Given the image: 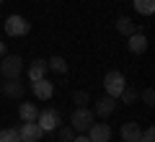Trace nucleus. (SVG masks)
<instances>
[{
	"label": "nucleus",
	"mask_w": 155,
	"mask_h": 142,
	"mask_svg": "<svg viewBox=\"0 0 155 142\" xmlns=\"http://www.w3.org/2000/svg\"><path fill=\"white\" fill-rule=\"evenodd\" d=\"M47 70H49V67H47V60H34L31 62V67H28V80H41V78L47 75Z\"/></svg>",
	"instance_id": "obj_13"
},
{
	"label": "nucleus",
	"mask_w": 155,
	"mask_h": 142,
	"mask_svg": "<svg viewBox=\"0 0 155 142\" xmlns=\"http://www.w3.org/2000/svg\"><path fill=\"white\" fill-rule=\"evenodd\" d=\"M31 31V26H28V21L23 16H8L5 18V34L8 36H26V34Z\"/></svg>",
	"instance_id": "obj_3"
},
{
	"label": "nucleus",
	"mask_w": 155,
	"mask_h": 142,
	"mask_svg": "<svg viewBox=\"0 0 155 142\" xmlns=\"http://www.w3.org/2000/svg\"><path fill=\"white\" fill-rule=\"evenodd\" d=\"M116 31H119V34H124V36H132V34H137L140 28H137V23H134L132 18L122 16L119 21H116Z\"/></svg>",
	"instance_id": "obj_14"
},
{
	"label": "nucleus",
	"mask_w": 155,
	"mask_h": 142,
	"mask_svg": "<svg viewBox=\"0 0 155 142\" xmlns=\"http://www.w3.org/2000/svg\"><path fill=\"white\" fill-rule=\"evenodd\" d=\"M57 137H60V142H70L72 137H75V129H72L70 124H67V127H60V132H57Z\"/></svg>",
	"instance_id": "obj_19"
},
{
	"label": "nucleus",
	"mask_w": 155,
	"mask_h": 142,
	"mask_svg": "<svg viewBox=\"0 0 155 142\" xmlns=\"http://www.w3.org/2000/svg\"><path fill=\"white\" fill-rule=\"evenodd\" d=\"M140 142H155V129H153V127L142 129V134H140Z\"/></svg>",
	"instance_id": "obj_22"
},
{
	"label": "nucleus",
	"mask_w": 155,
	"mask_h": 142,
	"mask_svg": "<svg viewBox=\"0 0 155 142\" xmlns=\"http://www.w3.org/2000/svg\"><path fill=\"white\" fill-rule=\"evenodd\" d=\"M72 101H75L78 106H85V104H88V93H85V91H75V93H72Z\"/></svg>",
	"instance_id": "obj_21"
},
{
	"label": "nucleus",
	"mask_w": 155,
	"mask_h": 142,
	"mask_svg": "<svg viewBox=\"0 0 155 142\" xmlns=\"http://www.w3.org/2000/svg\"><path fill=\"white\" fill-rule=\"evenodd\" d=\"M96 121V114L91 109H85V106H78L75 111H72V116H70V127L75 132H88V127Z\"/></svg>",
	"instance_id": "obj_2"
},
{
	"label": "nucleus",
	"mask_w": 155,
	"mask_h": 142,
	"mask_svg": "<svg viewBox=\"0 0 155 142\" xmlns=\"http://www.w3.org/2000/svg\"><path fill=\"white\" fill-rule=\"evenodd\" d=\"M70 142H91V140H88V134H80V132H78V137H72Z\"/></svg>",
	"instance_id": "obj_24"
},
{
	"label": "nucleus",
	"mask_w": 155,
	"mask_h": 142,
	"mask_svg": "<svg viewBox=\"0 0 155 142\" xmlns=\"http://www.w3.org/2000/svg\"><path fill=\"white\" fill-rule=\"evenodd\" d=\"M0 88H3V93H5L8 98H21L23 93H26V85L18 83V78H5V83Z\"/></svg>",
	"instance_id": "obj_9"
},
{
	"label": "nucleus",
	"mask_w": 155,
	"mask_h": 142,
	"mask_svg": "<svg viewBox=\"0 0 155 142\" xmlns=\"http://www.w3.org/2000/svg\"><path fill=\"white\" fill-rule=\"evenodd\" d=\"M134 11L142 16H153L155 13V0H134Z\"/></svg>",
	"instance_id": "obj_17"
},
{
	"label": "nucleus",
	"mask_w": 155,
	"mask_h": 142,
	"mask_svg": "<svg viewBox=\"0 0 155 142\" xmlns=\"http://www.w3.org/2000/svg\"><path fill=\"white\" fill-rule=\"evenodd\" d=\"M47 67H49V70H54V72H60V75H65V72H67V60L54 54L52 60H47Z\"/></svg>",
	"instance_id": "obj_16"
},
{
	"label": "nucleus",
	"mask_w": 155,
	"mask_h": 142,
	"mask_svg": "<svg viewBox=\"0 0 155 142\" xmlns=\"http://www.w3.org/2000/svg\"><path fill=\"white\" fill-rule=\"evenodd\" d=\"M0 142H21L18 129H3L0 132Z\"/></svg>",
	"instance_id": "obj_18"
},
{
	"label": "nucleus",
	"mask_w": 155,
	"mask_h": 142,
	"mask_svg": "<svg viewBox=\"0 0 155 142\" xmlns=\"http://www.w3.org/2000/svg\"><path fill=\"white\" fill-rule=\"evenodd\" d=\"M145 49H147V36H145L142 31L132 34V36H129V52H132V54H142Z\"/></svg>",
	"instance_id": "obj_12"
},
{
	"label": "nucleus",
	"mask_w": 155,
	"mask_h": 142,
	"mask_svg": "<svg viewBox=\"0 0 155 142\" xmlns=\"http://www.w3.org/2000/svg\"><path fill=\"white\" fill-rule=\"evenodd\" d=\"M140 134H142V127L137 121H127L122 127V140L124 142H140Z\"/></svg>",
	"instance_id": "obj_11"
},
{
	"label": "nucleus",
	"mask_w": 155,
	"mask_h": 142,
	"mask_svg": "<svg viewBox=\"0 0 155 142\" xmlns=\"http://www.w3.org/2000/svg\"><path fill=\"white\" fill-rule=\"evenodd\" d=\"M142 101H145L147 106L155 104V91H153V88H145V91H142Z\"/></svg>",
	"instance_id": "obj_23"
},
{
	"label": "nucleus",
	"mask_w": 155,
	"mask_h": 142,
	"mask_svg": "<svg viewBox=\"0 0 155 142\" xmlns=\"http://www.w3.org/2000/svg\"><path fill=\"white\" fill-rule=\"evenodd\" d=\"M104 88H106V96H111V98H116V101H119L122 91L127 88V78H124V72L111 70L109 75L104 78Z\"/></svg>",
	"instance_id": "obj_1"
},
{
	"label": "nucleus",
	"mask_w": 155,
	"mask_h": 142,
	"mask_svg": "<svg viewBox=\"0 0 155 142\" xmlns=\"http://www.w3.org/2000/svg\"><path fill=\"white\" fill-rule=\"evenodd\" d=\"M137 96H140V93L134 91V88H124V91H122V96H119V98H122L124 104H134V101H137Z\"/></svg>",
	"instance_id": "obj_20"
},
{
	"label": "nucleus",
	"mask_w": 155,
	"mask_h": 142,
	"mask_svg": "<svg viewBox=\"0 0 155 142\" xmlns=\"http://www.w3.org/2000/svg\"><path fill=\"white\" fill-rule=\"evenodd\" d=\"M114 109H116V98H111V96H104V98L96 101V111H93V114H98L101 119H106L109 114H114Z\"/></svg>",
	"instance_id": "obj_10"
},
{
	"label": "nucleus",
	"mask_w": 155,
	"mask_h": 142,
	"mask_svg": "<svg viewBox=\"0 0 155 142\" xmlns=\"http://www.w3.org/2000/svg\"><path fill=\"white\" fill-rule=\"evenodd\" d=\"M36 124L44 129V134H47V132H54L57 127H60V114H57L54 109H44V111H39Z\"/></svg>",
	"instance_id": "obj_4"
},
{
	"label": "nucleus",
	"mask_w": 155,
	"mask_h": 142,
	"mask_svg": "<svg viewBox=\"0 0 155 142\" xmlns=\"http://www.w3.org/2000/svg\"><path fill=\"white\" fill-rule=\"evenodd\" d=\"M18 116H21V121H36V116H39L36 104H21L18 106Z\"/></svg>",
	"instance_id": "obj_15"
},
{
	"label": "nucleus",
	"mask_w": 155,
	"mask_h": 142,
	"mask_svg": "<svg viewBox=\"0 0 155 142\" xmlns=\"http://www.w3.org/2000/svg\"><path fill=\"white\" fill-rule=\"evenodd\" d=\"M31 91H34V96H36V98L49 101L52 93H54V85H52L47 78H41V80H34V83H31Z\"/></svg>",
	"instance_id": "obj_8"
},
{
	"label": "nucleus",
	"mask_w": 155,
	"mask_h": 142,
	"mask_svg": "<svg viewBox=\"0 0 155 142\" xmlns=\"http://www.w3.org/2000/svg\"><path fill=\"white\" fill-rule=\"evenodd\" d=\"M0 57H5V41H0Z\"/></svg>",
	"instance_id": "obj_25"
},
{
	"label": "nucleus",
	"mask_w": 155,
	"mask_h": 142,
	"mask_svg": "<svg viewBox=\"0 0 155 142\" xmlns=\"http://www.w3.org/2000/svg\"><path fill=\"white\" fill-rule=\"evenodd\" d=\"M23 70V60L18 54H8L5 60H3V65H0V72H3V78H18Z\"/></svg>",
	"instance_id": "obj_6"
},
{
	"label": "nucleus",
	"mask_w": 155,
	"mask_h": 142,
	"mask_svg": "<svg viewBox=\"0 0 155 142\" xmlns=\"http://www.w3.org/2000/svg\"><path fill=\"white\" fill-rule=\"evenodd\" d=\"M18 137H21V142H39L44 137V129L36 121H23L21 129H18Z\"/></svg>",
	"instance_id": "obj_5"
},
{
	"label": "nucleus",
	"mask_w": 155,
	"mask_h": 142,
	"mask_svg": "<svg viewBox=\"0 0 155 142\" xmlns=\"http://www.w3.org/2000/svg\"><path fill=\"white\" fill-rule=\"evenodd\" d=\"M88 140L91 142H109L111 140V127L109 124H91L88 127Z\"/></svg>",
	"instance_id": "obj_7"
}]
</instances>
